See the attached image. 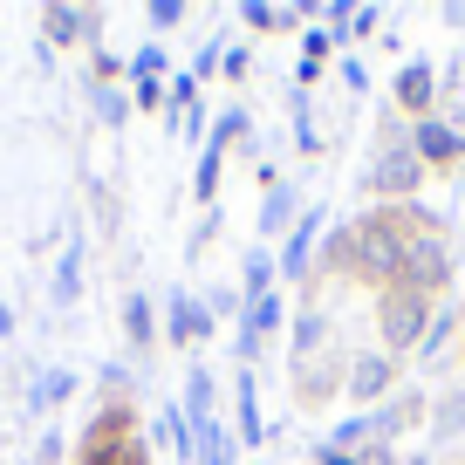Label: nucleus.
Returning a JSON list of instances; mask_svg holds the SVG:
<instances>
[{
    "instance_id": "f257e3e1",
    "label": "nucleus",
    "mask_w": 465,
    "mask_h": 465,
    "mask_svg": "<svg viewBox=\"0 0 465 465\" xmlns=\"http://www.w3.org/2000/svg\"><path fill=\"white\" fill-rule=\"evenodd\" d=\"M411 232H418V226H404L391 205H377L370 219H356V226H342V232L329 240V267H342V274L370 281V288L383 294V288H397V274H404Z\"/></svg>"
},
{
    "instance_id": "f03ea898",
    "label": "nucleus",
    "mask_w": 465,
    "mask_h": 465,
    "mask_svg": "<svg viewBox=\"0 0 465 465\" xmlns=\"http://www.w3.org/2000/svg\"><path fill=\"white\" fill-rule=\"evenodd\" d=\"M438 302L418 288H383L377 294V329H383V356H418L424 329H431Z\"/></svg>"
},
{
    "instance_id": "7ed1b4c3",
    "label": "nucleus",
    "mask_w": 465,
    "mask_h": 465,
    "mask_svg": "<svg viewBox=\"0 0 465 465\" xmlns=\"http://www.w3.org/2000/svg\"><path fill=\"white\" fill-rule=\"evenodd\" d=\"M83 465H151L144 431H137L131 411H103L96 424L83 431Z\"/></svg>"
},
{
    "instance_id": "20e7f679",
    "label": "nucleus",
    "mask_w": 465,
    "mask_h": 465,
    "mask_svg": "<svg viewBox=\"0 0 465 465\" xmlns=\"http://www.w3.org/2000/svg\"><path fill=\"white\" fill-rule=\"evenodd\" d=\"M363 192L383 199V205L391 199H418L424 192V164H418V151H411V137H391V144L363 164Z\"/></svg>"
},
{
    "instance_id": "39448f33",
    "label": "nucleus",
    "mask_w": 465,
    "mask_h": 465,
    "mask_svg": "<svg viewBox=\"0 0 465 465\" xmlns=\"http://www.w3.org/2000/svg\"><path fill=\"white\" fill-rule=\"evenodd\" d=\"M451 240L438 226H424V232H411V247H404V274H397V288H418V294H445V281H451Z\"/></svg>"
},
{
    "instance_id": "423d86ee",
    "label": "nucleus",
    "mask_w": 465,
    "mask_h": 465,
    "mask_svg": "<svg viewBox=\"0 0 465 465\" xmlns=\"http://www.w3.org/2000/svg\"><path fill=\"white\" fill-rule=\"evenodd\" d=\"M411 151H418L424 172H451V164L465 158V131L451 124V116H424V124H411Z\"/></svg>"
},
{
    "instance_id": "0eeeda50",
    "label": "nucleus",
    "mask_w": 465,
    "mask_h": 465,
    "mask_svg": "<svg viewBox=\"0 0 465 465\" xmlns=\"http://www.w3.org/2000/svg\"><path fill=\"white\" fill-rule=\"evenodd\" d=\"M342 391L356 397V404H370V411L391 404V391H397V356H383V349H377V356H370V349H363V356H349Z\"/></svg>"
},
{
    "instance_id": "6e6552de",
    "label": "nucleus",
    "mask_w": 465,
    "mask_h": 465,
    "mask_svg": "<svg viewBox=\"0 0 465 465\" xmlns=\"http://www.w3.org/2000/svg\"><path fill=\"white\" fill-rule=\"evenodd\" d=\"M322 205H302V219H294V232L281 240V253H274V267H281V281H308V261H315V232H322Z\"/></svg>"
},
{
    "instance_id": "1a4fd4ad",
    "label": "nucleus",
    "mask_w": 465,
    "mask_h": 465,
    "mask_svg": "<svg viewBox=\"0 0 465 465\" xmlns=\"http://www.w3.org/2000/svg\"><path fill=\"white\" fill-rule=\"evenodd\" d=\"M219 329V322L213 315H205V302H199V294H185V288H178L172 294V302H164V335H172V342L178 349H192V342H205V335H213Z\"/></svg>"
},
{
    "instance_id": "9d476101",
    "label": "nucleus",
    "mask_w": 465,
    "mask_h": 465,
    "mask_svg": "<svg viewBox=\"0 0 465 465\" xmlns=\"http://www.w3.org/2000/svg\"><path fill=\"white\" fill-rule=\"evenodd\" d=\"M391 96H397V110L404 116H431V103H438V69L431 62H404V69H397V83H391Z\"/></svg>"
},
{
    "instance_id": "9b49d317",
    "label": "nucleus",
    "mask_w": 465,
    "mask_h": 465,
    "mask_svg": "<svg viewBox=\"0 0 465 465\" xmlns=\"http://www.w3.org/2000/svg\"><path fill=\"white\" fill-rule=\"evenodd\" d=\"M232 438H240V445H267L261 383H253V370H240V377H232Z\"/></svg>"
},
{
    "instance_id": "f8f14e48",
    "label": "nucleus",
    "mask_w": 465,
    "mask_h": 465,
    "mask_svg": "<svg viewBox=\"0 0 465 465\" xmlns=\"http://www.w3.org/2000/svg\"><path fill=\"white\" fill-rule=\"evenodd\" d=\"M42 28L55 48H75V42H96L103 35V15L96 7H42Z\"/></svg>"
},
{
    "instance_id": "ddd939ff",
    "label": "nucleus",
    "mask_w": 465,
    "mask_h": 465,
    "mask_svg": "<svg viewBox=\"0 0 465 465\" xmlns=\"http://www.w3.org/2000/svg\"><path fill=\"white\" fill-rule=\"evenodd\" d=\"M418 418H424V391H404L391 404H377L370 411V445H397V431H411Z\"/></svg>"
},
{
    "instance_id": "4468645a",
    "label": "nucleus",
    "mask_w": 465,
    "mask_h": 465,
    "mask_svg": "<svg viewBox=\"0 0 465 465\" xmlns=\"http://www.w3.org/2000/svg\"><path fill=\"white\" fill-rule=\"evenodd\" d=\"M294 199H302V192H288V185H274L261 199V232H267V240H274V232L288 240V232H294V219H302V205H294Z\"/></svg>"
},
{
    "instance_id": "2eb2a0df",
    "label": "nucleus",
    "mask_w": 465,
    "mask_h": 465,
    "mask_svg": "<svg viewBox=\"0 0 465 465\" xmlns=\"http://www.w3.org/2000/svg\"><path fill=\"white\" fill-rule=\"evenodd\" d=\"M124 335H131L137 356L158 342V315H151V294H124Z\"/></svg>"
},
{
    "instance_id": "dca6fc26",
    "label": "nucleus",
    "mask_w": 465,
    "mask_h": 465,
    "mask_svg": "<svg viewBox=\"0 0 465 465\" xmlns=\"http://www.w3.org/2000/svg\"><path fill=\"white\" fill-rule=\"evenodd\" d=\"M240 21H247L253 35H274V28H302L308 7H267V0H247V7H240Z\"/></svg>"
},
{
    "instance_id": "f3484780",
    "label": "nucleus",
    "mask_w": 465,
    "mask_h": 465,
    "mask_svg": "<svg viewBox=\"0 0 465 465\" xmlns=\"http://www.w3.org/2000/svg\"><path fill=\"white\" fill-rule=\"evenodd\" d=\"M322 335H329V322H322L315 308H302V315H294V329H288V363H308V356L322 349Z\"/></svg>"
},
{
    "instance_id": "a211bd4d",
    "label": "nucleus",
    "mask_w": 465,
    "mask_h": 465,
    "mask_svg": "<svg viewBox=\"0 0 465 465\" xmlns=\"http://www.w3.org/2000/svg\"><path fill=\"white\" fill-rule=\"evenodd\" d=\"M451 335H465V308H438V315H431V329H424V342H418V356L431 363V356L451 342Z\"/></svg>"
},
{
    "instance_id": "6ab92c4d",
    "label": "nucleus",
    "mask_w": 465,
    "mask_h": 465,
    "mask_svg": "<svg viewBox=\"0 0 465 465\" xmlns=\"http://www.w3.org/2000/svg\"><path fill=\"white\" fill-rule=\"evenodd\" d=\"M288 116H294V151H302V158H315L322 137H315V116H308V89H288Z\"/></svg>"
},
{
    "instance_id": "aec40b11",
    "label": "nucleus",
    "mask_w": 465,
    "mask_h": 465,
    "mask_svg": "<svg viewBox=\"0 0 465 465\" xmlns=\"http://www.w3.org/2000/svg\"><path fill=\"white\" fill-rule=\"evenodd\" d=\"M274 281H281L274 253H261V247H253V253H247V281H240V294H247V302H261V294H274Z\"/></svg>"
},
{
    "instance_id": "412c9836",
    "label": "nucleus",
    "mask_w": 465,
    "mask_h": 465,
    "mask_svg": "<svg viewBox=\"0 0 465 465\" xmlns=\"http://www.w3.org/2000/svg\"><path fill=\"white\" fill-rule=\"evenodd\" d=\"M131 89H164V48H137L131 55Z\"/></svg>"
},
{
    "instance_id": "4be33fe9",
    "label": "nucleus",
    "mask_w": 465,
    "mask_h": 465,
    "mask_svg": "<svg viewBox=\"0 0 465 465\" xmlns=\"http://www.w3.org/2000/svg\"><path fill=\"white\" fill-rule=\"evenodd\" d=\"M232 459H240V438H232L226 424H213L205 445H199V465H232Z\"/></svg>"
},
{
    "instance_id": "5701e85b",
    "label": "nucleus",
    "mask_w": 465,
    "mask_h": 465,
    "mask_svg": "<svg viewBox=\"0 0 465 465\" xmlns=\"http://www.w3.org/2000/svg\"><path fill=\"white\" fill-rule=\"evenodd\" d=\"M219 164H226V151H213V144H205L199 172H192V199H219Z\"/></svg>"
},
{
    "instance_id": "b1692460",
    "label": "nucleus",
    "mask_w": 465,
    "mask_h": 465,
    "mask_svg": "<svg viewBox=\"0 0 465 465\" xmlns=\"http://www.w3.org/2000/svg\"><path fill=\"white\" fill-rule=\"evenodd\" d=\"M75 288H83V247L62 253V274H55V302H75Z\"/></svg>"
},
{
    "instance_id": "393cba45",
    "label": "nucleus",
    "mask_w": 465,
    "mask_h": 465,
    "mask_svg": "<svg viewBox=\"0 0 465 465\" xmlns=\"http://www.w3.org/2000/svg\"><path fill=\"white\" fill-rule=\"evenodd\" d=\"M75 391V377H69V370H48V377L42 383H35V411H48V404H62V397H69Z\"/></svg>"
},
{
    "instance_id": "a878e982",
    "label": "nucleus",
    "mask_w": 465,
    "mask_h": 465,
    "mask_svg": "<svg viewBox=\"0 0 465 465\" xmlns=\"http://www.w3.org/2000/svg\"><path fill=\"white\" fill-rule=\"evenodd\" d=\"M96 116H103V124H124V116H131V96H116V89L96 83Z\"/></svg>"
},
{
    "instance_id": "bb28decb",
    "label": "nucleus",
    "mask_w": 465,
    "mask_h": 465,
    "mask_svg": "<svg viewBox=\"0 0 465 465\" xmlns=\"http://www.w3.org/2000/svg\"><path fill=\"white\" fill-rule=\"evenodd\" d=\"M144 21H151V28H178V21H185V0H151Z\"/></svg>"
},
{
    "instance_id": "cd10ccee",
    "label": "nucleus",
    "mask_w": 465,
    "mask_h": 465,
    "mask_svg": "<svg viewBox=\"0 0 465 465\" xmlns=\"http://www.w3.org/2000/svg\"><path fill=\"white\" fill-rule=\"evenodd\" d=\"M377 28H383V15H377V7H356V21H349V35H342V42H370Z\"/></svg>"
},
{
    "instance_id": "c85d7f7f",
    "label": "nucleus",
    "mask_w": 465,
    "mask_h": 465,
    "mask_svg": "<svg viewBox=\"0 0 465 465\" xmlns=\"http://www.w3.org/2000/svg\"><path fill=\"white\" fill-rule=\"evenodd\" d=\"M219 62H226V55H219V48H213V42H205V48H199V55H192V75H199V83H205V75H213V69H219Z\"/></svg>"
},
{
    "instance_id": "c756f323",
    "label": "nucleus",
    "mask_w": 465,
    "mask_h": 465,
    "mask_svg": "<svg viewBox=\"0 0 465 465\" xmlns=\"http://www.w3.org/2000/svg\"><path fill=\"white\" fill-rule=\"evenodd\" d=\"M342 83H349V89H370V69H363L356 55H342Z\"/></svg>"
},
{
    "instance_id": "7c9ffc66",
    "label": "nucleus",
    "mask_w": 465,
    "mask_h": 465,
    "mask_svg": "<svg viewBox=\"0 0 465 465\" xmlns=\"http://www.w3.org/2000/svg\"><path fill=\"white\" fill-rule=\"evenodd\" d=\"M404 465H431V459H424V451H418V459H404Z\"/></svg>"
}]
</instances>
